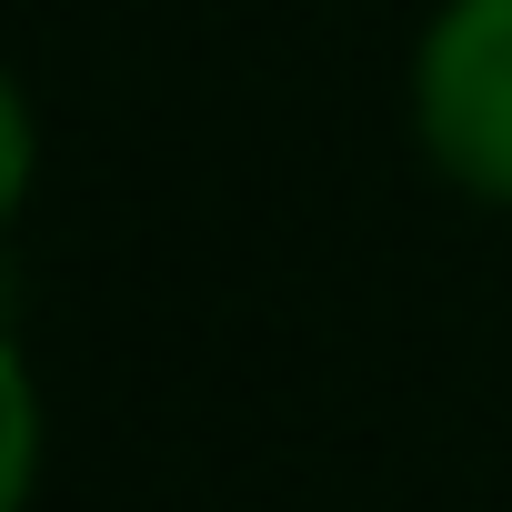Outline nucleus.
Masks as SVG:
<instances>
[{
    "instance_id": "f257e3e1",
    "label": "nucleus",
    "mask_w": 512,
    "mask_h": 512,
    "mask_svg": "<svg viewBox=\"0 0 512 512\" xmlns=\"http://www.w3.org/2000/svg\"><path fill=\"white\" fill-rule=\"evenodd\" d=\"M412 141L462 201L512 211V0H442L422 21Z\"/></svg>"
},
{
    "instance_id": "f03ea898",
    "label": "nucleus",
    "mask_w": 512,
    "mask_h": 512,
    "mask_svg": "<svg viewBox=\"0 0 512 512\" xmlns=\"http://www.w3.org/2000/svg\"><path fill=\"white\" fill-rule=\"evenodd\" d=\"M41 492V372L21 342H0V512H31Z\"/></svg>"
}]
</instances>
